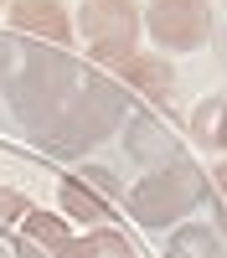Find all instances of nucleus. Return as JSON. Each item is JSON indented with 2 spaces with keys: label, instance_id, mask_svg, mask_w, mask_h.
<instances>
[{
  "label": "nucleus",
  "instance_id": "5",
  "mask_svg": "<svg viewBox=\"0 0 227 258\" xmlns=\"http://www.w3.org/2000/svg\"><path fill=\"white\" fill-rule=\"evenodd\" d=\"M144 31H150L165 52H196V47H206V36H212V6H206V0H150Z\"/></svg>",
  "mask_w": 227,
  "mask_h": 258
},
{
  "label": "nucleus",
  "instance_id": "11",
  "mask_svg": "<svg viewBox=\"0 0 227 258\" xmlns=\"http://www.w3.org/2000/svg\"><path fill=\"white\" fill-rule=\"evenodd\" d=\"M222 238L212 227H201V222H191V227H181L171 243H165V258H222Z\"/></svg>",
  "mask_w": 227,
  "mask_h": 258
},
{
  "label": "nucleus",
  "instance_id": "15",
  "mask_svg": "<svg viewBox=\"0 0 227 258\" xmlns=\"http://www.w3.org/2000/svg\"><path fill=\"white\" fill-rule=\"evenodd\" d=\"M206 145L227 150V103H222V98H217V114H212V129H206Z\"/></svg>",
  "mask_w": 227,
  "mask_h": 258
},
{
  "label": "nucleus",
  "instance_id": "2",
  "mask_svg": "<svg viewBox=\"0 0 227 258\" xmlns=\"http://www.w3.org/2000/svg\"><path fill=\"white\" fill-rule=\"evenodd\" d=\"M78 62L72 52H52V47H26L16 62V73L6 78V103H11V114L31 129V135H41L57 114H62V103L72 98L78 88Z\"/></svg>",
  "mask_w": 227,
  "mask_h": 258
},
{
  "label": "nucleus",
  "instance_id": "8",
  "mask_svg": "<svg viewBox=\"0 0 227 258\" xmlns=\"http://www.w3.org/2000/svg\"><path fill=\"white\" fill-rule=\"evenodd\" d=\"M124 145H129V155H134L139 165H171V160L181 155L171 119L155 114V109H139V114L124 119Z\"/></svg>",
  "mask_w": 227,
  "mask_h": 258
},
{
  "label": "nucleus",
  "instance_id": "19",
  "mask_svg": "<svg viewBox=\"0 0 227 258\" xmlns=\"http://www.w3.org/2000/svg\"><path fill=\"white\" fill-rule=\"evenodd\" d=\"M222 6H227V0H222Z\"/></svg>",
  "mask_w": 227,
  "mask_h": 258
},
{
  "label": "nucleus",
  "instance_id": "7",
  "mask_svg": "<svg viewBox=\"0 0 227 258\" xmlns=\"http://www.w3.org/2000/svg\"><path fill=\"white\" fill-rule=\"evenodd\" d=\"M114 202H119V181H114V170H103V165H78L72 176L62 181V217L67 222L103 227Z\"/></svg>",
  "mask_w": 227,
  "mask_h": 258
},
{
  "label": "nucleus",
  "instance_id": "6",
  "mask_svg": "<svg viewBox=\"0 0 227 258\" xmlns=\"http://www.w3.org/2000/svg\"><path fill=\"white\" fill-rule=\"evenodd\" d=\"M11 21V36H21L26 47H52V52H67L72 47V11L62 0H11L6 6Z\"/></svg>",
  "mask_w": 227,
  "mask_h": 258
},
{
  "label": "nucleus",
  "instance_id": "4",
  "mask_svg": "<svg viewBox=\"0 0 227 258\" xmlns=\"http://www.w3.org/2000/svg\"><path fill=\"white\" fill-rule=\"evenodd\" d=\"M72 31L93 47L103 68H119L124 57L139 52V6L134 0H83Z\"/></svg>",
  "mask_w": 227,
  "mask_h": 258
},
{
  "label": "nucleus",
  "instance_id": "13",
  "mask_svg": "<svg viewBox=\"0 0 227 258\" xmlns=\"http://www.w3.org/2000/svg\"><path fill=\"white\" fill-rule=\"evenodd\" d=\"M26 191H16V186H0V227H16V222H26Z\"/></svg>",
  "mask_w": 227,
  "mask_h": 258
},
{
  "label": "nucleus",
  "instance_id": "1",
  "mask_svg": "<svg viewBox=\"0 0 227 258\" xmlns=\"http://www.w3.org/2000/svg\"><path fill=\"white\" fill-rule=\"evenodd\" d=\"M124 119H129V93L119 88V78L114 73H83L78 78V88L72 98L62 103V114L41 129V150L47 155H62V160H72V155H88L93 145H103L114 135V129H124Z\"/></svg>",
  "mask_w": 227,
  "mask_h": 258
},
{
  "label": "nucleus",
  "instance_id": "12",
  "mask_svg": "<svg viewBox=\"0 0 227 258\" xmlns=\"http://www.w3.org/2000/svg\"><path fill=\"white\" fill-rule=\"evenodd\" d=\"M67 258H134V248H129V238H124V232H114V227H93V232H83V238H72Z\"/></svg>",
  "mask_w": 227,
  "mask_h": 258
},
{
  "label": "nucleus",
  "instance_id": "18",
  "mask_svg": "<svg viewBox=\"0 0 227 258\" xmlns=\"http://www.w3.org/2000/svg\"><path fill=\"white\" fill-rule=\"evenodd\" d=\"M0 258H6V248H0Z\"/></svg>",
  "mask_w": 227,
  "mask_h": 258
},
{
  "label": "nucleus",
  "instance_id": "3",
  "mask_svg": "<svg viewBox=\"0 0 227 258\" xmlns=\"http://www.w3.org/2000/svg\"><path fill=\"white\" fill-rule=\"evenodd\" d=\"M201 197H206V176L186 155H176L171 165H155L144 181H134V191H129V217L139 227H171V222L186 217V212H196Z\"/></svg>",
  "mask_w": 227,
  "mask_h": 258
},
{
  "label": "nucleus",
  "instance_id": "16",
  "mask_svg": "<svg viewBox=\"0 0 227 258\" xmlns=\"http://www.w3.org/2000/svg\"><path fill=\"white\" fill-rule=\"evenodd\" d=\"M212 186H217V202H222V212H227V160L217 165V176H212Z\"/></svg>",
  "mask_w": 227,
  "mask_h": 258
},
{
  "label": "nucleus",
  "instance_id": "17",
  "mask_svg": "<svg viewBox=\"0 0 227 258\" xmlns=\"http://www.w3.org/2000/svg\"><path fill=\"white\" fill-rule=\"evenodd\" d=\"M0 6H11V0H0Z\"/></svg>",
  "mask_w": 227,
  "mask_h": 258
},
{
  "label": "nucleus",
  "instance_id": "14",
  "mask_svg": "<svg viewBox=\"0 0 227 258\" xmlns=\"http://www.w3.org/2000/svg\"><path fill=\"white\" fill-rule=\"evenodd\" d=\"M16 57H21V52H16V36L0 31V88H6V78L16 73Z\"/></svg>",
  "mask_w": 227,
  "mask_h": 258
},
{
  "label": "nucleus",
  "instance_id": "9",
  "mask_svg": "<svg viewBox=\"0 0 227 258\" xmlns=\"http://www.w3.org/2000/svg\"><path fill=\"white\" fill-rule=\"evenodd\" d=\"M119 88L129 93V98H150V103H165L176 88V68H171V57H150V52H134V57H124L119 68Z\"/></svg>",
  "mask_w": 227,
  "mask_h": 258
},
{
  "label": "nucleus",
  "instance_id": "10",
  "mask_svg": "<svg viewBox=\"0 0 227 258\" xmlns=\"http://www.w3.org/2000/svg\"><path fill=\"white\" fill-rule=\"evenodd\" d=\"M72 227L57 212H26V222L16 232V258H67Z\"/></svg>",
  "mask_w": 227,
  "mask_h": 258
}]
</instances>
